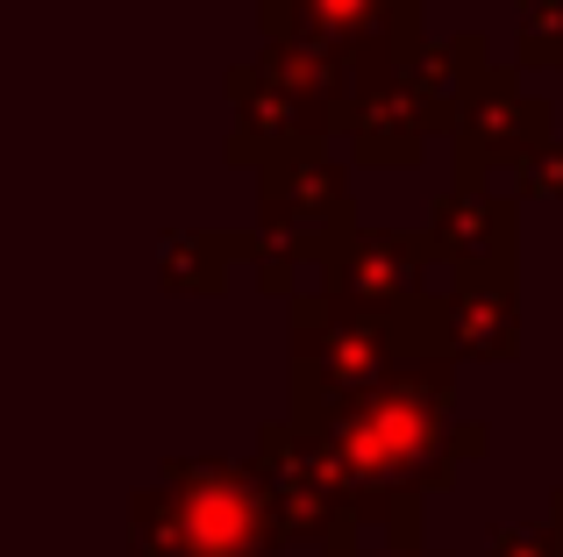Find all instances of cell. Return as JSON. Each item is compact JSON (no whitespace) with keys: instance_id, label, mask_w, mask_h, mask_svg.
I'll return each mask as SVG.
<instances>
[{"instance_id":"obj_1","label":"cell","mask_w":563,"mask_h":557,"mask_svg":"<svg viewBox=\"0 0 563 557\" xmlns=\"http://www.w3.org/2000/svg\"><path fill=\"white\" fill-rule=\"evenodd\" d=\"M314 429H329L335 458H343V479H350V501H357L364 529H378L407 501H428L435 487L456 479V465L493 450L485 422H456V358L399 364L385 386L329 407Z\"/></svg>"},{"instance_id":"obj_2","label":"cell","mask_w":563,"mask_h":557,"mask_svg":"<svg viewBox=\"0 0 563 557\" xmlns=\"http://www.w3.org/2000/svg\"><path fill=\"white\" fill-rule=\"evenodd\" d=\"M450 286V278H442ZM442 286L407 307H364L343 293L314 286L286 301V350H292V401L286 415L321 422L329 407L385 386L413 358H450V321H442Z\"/></svg>"},{"instance_id":"obj_3","label":"cell","mask_w":563,"mask_h":557,"mask_svg":"<svg viewBox=\"0 0 563 557\" xmlns=\"http://www.w3.org/2000/svg\"><path fill=\"white\" fill-rule=\"evenodd\" d=\"M286 522L257 458H165L129 501V557H278Z\"/></svg>"},{"instance_id":"obj_4","label":"cell","mask_w":563,"mask_h":557,"mask_svg":"<svg viewBox=\"0 0 563 557\" xmlns=\"http://www.w3.org/2000/svg\"><path fill=\"white\" fill-rule=\"evenodd\" d=\"M257 472L278 501V522H286V544H307L321 557H343L357 550V501H350V479H343V458H335L329 429L300 415H278L257 429Z\"/></svg>"},{"instance_id":"obj_5","label":"cell","mask_w":563,"mask_h":557,"mask_svg":"<svg viewBox=\"0 0 563 557\" xmlns=\"http://www.w3.org/2000/svg\"><path fill=\"white\" fill-rule=\"evenodd\" d=\"M264 43H307L350 65L364 86L393 79L413 57L421 29V0H257Z\"/></svg>"},{"instance_id":"obj_6","label":"cell","mask_w":563,"mask_h":557,"mask_svg":"<svg viewBox=\"0 0 563 557\" xmlns=\"http://www.w3.org/2000/svg\"><path fill=\"white\" fill-rule=\"evenodd\" d=\"M257 229L300 243L307 258H329L335 237L357 229V200H350V165L335 143H292V151L257 165Z\"/></svg>"},{"instance_id":"obj_7","label":"cell","mask_w":563,"mask_h":557,"mask_svg":"<svg viewBox=\"0 0 563 557\" xmlns=\"http://www.w3.org/2000/svg\"><path fill=\"white\" fill-rule=\"evenodd\" d=\"M450 265H442L435 237L428 229H372L357 222L350 237L329 243L321 258V286L343 293V301H364V307H407L421 293H435Z\"/></svg>"},{"instance_id":"obj_8","label":"cell","mask_w":563,"mask_h":557,"mask_svg":"<svg viewBox=\"0 0 563 557\" xmlns=\"http://www.w3.org/2000/svg\"><path fill=\"white\" fill-rule=\"evenodd\" d=\"M556 136L550 122V100L521 94L514 86V72H493L485 79V94L471 100V114L456 122V186H485L493 172H514L528 151H542V143Z\"/></svg>"},{"instance_id":"obj_9","label":"cell","mask_w":563,"mask_h":557,"mask_svg":"<svg viewBox=\"0 0 563 557\" xmlns=\"http://www.w3.org/2000/svg\"><path fill=\"white\" fill-rule=\"evenodd\" d=\"M221 94H229V143H221V151H229L235 165H264V157L292 151V143H329L335 136V129L321 122L314 108H300L257 57L235 65L229 79H221Z\"/></svg>"},{"instance_id":"obj_10","label":"cell","mask_w":563,"mask_h":557,"mask_svg":"<svg viewBox=\"0 0 563 557\" xmlns=\"http://www.w3.org/2000/svg\"><path fill=\"white\" fill-rule=\"evenodd\" d=\"M428 237H435L450 272H521L514 200L485 194V186H442L435 208H428Z\"/></svg>"},{"instance_id":"obj_11","label":"cell","mask_w":563,"mask_h":557,"mask_svg":"<svg viewBox=\"0 0 563 557\" xmlns=\"http://www.w3.org/2000/svg\"><path fill=\"white\" fill-rule=\"evenodd\" d=\"M456 364H514L521 358V278L514 272H450L442 286Z\"/></svg>"},{"instance_id":"obj_12","label":"cell","mask_w":563,"mask_h":557,"mask_svg":"<svg viewBox=\"0 0 563 557\" xmlns=\"http://www.w3.org/2000/svg\"><path fill=\"white\" fill-rule=\"evenodd\" d=\"M493 51H485L478 29H464V36H421L413 43V57L399 65V79H407V94L421 100L428 129L435 136H456V122L471 114V100L485 94V79H493Z\"/></svg>"},{"instance_id":"obj_13","label":"cell","mask_w":563,"mask_h":557,"mask_svg":"<svg viewBox=\"0 0 563 557\" xmlns=\"http://www.w3.org/2000/svg\"><path fill=\"white\" fill-rule=\"evenodd\" d=\"M428 143H435V129H428L421 100L407 94V79H372L357 100H350L343 114V151L357 157V165H378V172H413L428 165Z\"/></svg>"},{"instance_id":"obj_14","label":"cell","mask_w":563,"mask_h":557,"mask_svg":"<svg viewBox=\"0 0 563 557\" xmlns=\"http://www.w3.org/2000/svg\"><path fill=\"white\" fill-rule=\"evenodd\" d=\"M250 265V229H179L157 251L165 293H192V301H214L229 293V272Z\"/></svg>"},{"instance_id":"obj_15","label":"cell","mask_w":563,"mask_h":557,"mask_svg":"<svg viewBox=\"0 0 563 557\" xmlns=\"http://www.w3.org/2000/svg\"><path fill=\"white\" fill-rule=\"evenodd\" d=\"M514 65L563 72V0H514Z\"/></svg>"},{"instance_id":"obj_16","label":"cell","mask_w":563,"mask_h":557,"mask_svg":"<svg viewBox=\"0 0 563 557\" xmlns=\"http://www.w3.org/2000/svg\"><path fill=\"white\" fill-rule=\"evenodd\" d=\"M507 179H514V200H563V129L542 151H528Z\"/></svg>"},{"instance_id":"obj_17","label":"cell","mask_w":563,"mask_h":557,"mask_svg":"<svg viewBox=\"0 0 563 557\" xmlns=\"http://www.w3.org/2000/svg\"><path fill=\"white\" fill-rule=\"evenodd\" d=\"M378 536H385V550H343V557H435L421 544V501H407L399 515H385Z\"/></svg>"},{"instance_id":"obj_18","label":"cell","mask_w":563,"mask_h":557,"mask_svg":"<svg viewBox=\"0 0 563 557\" xmlns=\"http://www.w3.org/2000/svg\"><path fill=\"white\" fill-rule=\"evenodd\" d=\"M485 557H556L550 522H542V529H528V522H493V529H485Z\"/></svg>"},{"instance_id":"obj_19","label":"cell","mask_w":563,"mask_h":557,"mask_svg":"<svg viewBox=\"0 0 563 557\" xmlns=\"http://www.w3.org/2000/svg\"><path fill=\"white\" fill-rule=\"evenodd\" d=\"M542 522H550V544H556V557H563V487L550 493V515H542Z\"/></svg>"}]
</instances>
